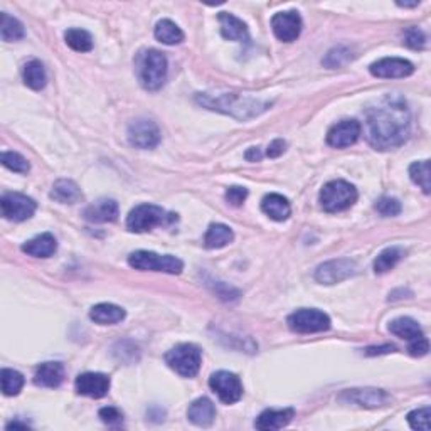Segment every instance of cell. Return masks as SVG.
Segmentation results:
<instances>
[{"label": "cell", "mask_w": 431, "mask_h": 431, "mask_svg": "<svg viewBox=\"0 0 431 431\" xmlns=\"http://www.w3.org/2000/svg\"><path fill=\"white\" fill-rule=\"evenodd\" d=\"M410 110L398 95H388L367 110V138L376 150H389L410 137Z\"/></svg>", "instance_id": "6da1fadb"}, {"label": "cell", "mask_w": 431, "mask_h": 431, "mask_svg": "<svg viewBox=\"0 0 431 431\" xmlns=\"http://www.w3.org/2000/svg\"><path fill=\"white\" fill-rule=\"evenodd\" d=\"M196 101L202 107L214 110V112L226 113L237 118V120H249L261 115L271 107V101L256 98L252 95H241V93H224V95H197Z\"/></svg>", "instance_id": "7a4b0ae2"}, {"label": "cell", "mask_w": 431, "mask_h": 431, "mask_svg": "<svg viewBox=\"0 0 431 431\" xmlns=\"http://www.w3.org/2000/svg\"><path fill=\"white\" fill-rule=\"evenodd\" d=\"M137 76L140 85L148 91L160 90L167 78V58L164 52L148 49L137 58Z\"/></svg>", "instance_id": "3957f363"}, {"label": "cell", "mask_w": 431, "mask_h": 431, "mask_svg": "<svg viewBox=\"0 0 431 431\" xmlns=\"http://www.w3.org/2000/svg\"><path fill=\"white\" fill-rule=\"evenodd\" d=\"M358 189L346 180H331L320 191V206L327 213H341L358 201Z\"/></svg>", "instance_id": "277c9868"}, {"label": "cell", "mask_w": 431, "mask_h": 431, "mask_svg": "<svg viewBox=\"0 0 431 431\" xmlns=\"http://www.w3.org/2000/svg\"><path fill=\"white\" fill-rule=\"evenodd\" d=\"M177 221V214L165 213V209L153 204H140L130 211L126 218V228L131 232H145L152 228Z\"/></svg>", "instance_id": "5b68a950"}, {"label": "cell", "mask_w": 431, "mask_h": 431, "mask_svg": "<svg viewBox=\"0 0 431 431\" xmlns=\"http://www.w3.org/2000/svg\"><path fill=\"white\" fill-rule=\"evenodd\" d=\"M129 265L140 271H162V273H182L184 263L172 254H157L153 252H135L129 256Z\"/></svg>", "instance_id": "8992f818"}, {"label": "cell", "mask_w": 431, "mask_h": 431, "mask_svg": "<svg viewBox=\"0 0 431 431\" xmlns=\"http://www.w3.org/2000/svg\"><path fill=\"white\" fill-rule=\"evenodd\" d=\"M201 349L194 344H179L165 354L169 367L182 377H194L201 369Z\"/></svg>", "instance_id": "52a82bcc"}, {"label": "cell", "mask_w": 431, "mask_h": 431, "mask_svg": "<svg viewBox=\"0 0 431 431\" xmlns=\"http://www.w3.org/2000/svg\"><path fill=\"white\" fill-rule=\"evenodd\" d=\"M288 327L298 333H315L331 329V319L324 312L315 309H302L288 317Z\"/></svg>", "instance_id": "ba28073f"}, {"label": "cell", "mask_w": 431, "mask_h": 431, "mask_svg": "<svg viewBox=\"0 0 431 431\" xmlns=\"http://www.w3.org/2000/svg\"><path fill=\"white\" fill-rule=\"evenodd\" d=\"M0 208H2V216L8 221L22 223L33 218L37 206L34 199L28 196L19 194V192H8L0 201Z\"/></svg>", "instance_id": "9c48e42d"}, {"label": "cell", "mask_w": 431, "mask_h": 431, "mask_svg": "<svg viewBox=\"0 0 431 431\" xmlns=\"http://www.w3.org/2000/svg\"><path fill=\"white\" fill-rule=\"evenodd\" d=\"M355 273H358V265H355L353 259L341 258L332 259V261L324 263V265L317 268L315 280L322 285H333L350 278Z\"/></svg>", "instance_id": "30bf717a"}, {"label": "cell", "mask_w": 431, "mask_h": 431, "mask_svg": "<svg viewBox=\"0 0 431 431\" xmlns=\"http://www.w3.org/2000/svg\"><path fill=\"white\" fill-rule=\"evenodd\" d=\"M209 386L219 396V399L226 404L237 403L241 399V396H243V384H241L240 377L232 372H214L209 379Z\"/></svg>", "instance_id": "8fae6325"}, {"label": "cell", "mask_w": 431, "mask_h": 431, "mask_svg": "<svg viewBox=\"0 0 431 431\" xmlns=\"http://www.w3.org/2000/svg\"><path fill=\"white\" fill-rule=\"evenodd\" d=\"M129 140L137 148H153L160 142V130L152 120L138 118L130 123Z\"/></svg>", "instance_id": "7c38bea8"}, {"label": "cell", "mask_w": 431, "mask_h": 431, "mask_svg": "<svg viewBox=\"0 0 431 431\" xmlns=\"http://www.w3.org/2000/svg\"><path fill=\"white\" fill-rule=\"evenodd\" d=\"M302 17L297 11L278 12L271 19V29L275 36L283 42L297 41L302 33Z\"/></svg>", "instance_id": "4fadbf2b"}, {"label": "cell", "mask_w": 431, "mask_h": 431, "mask_svg": "<svg viewBox=\"0 0 431 431\" xmlns=\"http://www.w3.org/2000/svg\"><path fill=\"white\" fill-rule=\"evenodd\" d=\"M362 126L358 120H342L336 123L327 134V143L333 148H346L358 142Z\"/></svg>", "instance_id": "5bb4252c"}, {"label": "cell", "mask_w": 431, "mask_h": 431, "mask_svg": "<svg viewBox=\"0 0 431 431\" xmlns=\"http://www.w3.org/2000/svg\"><path fill=\"white\" fill-rule=\"evenodd\" d=\"M76 393L81 396H90V398L100 399L108 394L110 391V377L107 374L100 372H85L79 374L74 382Z\"/></svg>", "instance_id": "9a60e30c"}, {"label": "cell", "mask_w": 431, "mask_h": 431, "mask_svg": "<svg viewBox=\"0 0 431 431\" xmlns=\"http://www.w3.org/2000/svg\"><path fill=\"white\" fill-rule=\"evenodd\" d=\"M371 74L376 78H406L415 73V66L401 58H384L371 64Z\"/></svg>", "instance_id": "2e32d148"}, {"label": "cell", "mask_w": 431, "mask_h": 431, "mask_svg": "<svg viewBox=\"0 0 431 431\" xmlns=\"http://www.w3.org/2000/svg\"><path fill=\"white\" fill-rule=\"evenodd\" d=\"M295 411L292 408H285V410H266L256 418L254 426L261 431H273L281 430L293 420Z\"/></svg>", "instance_id": "e0dca14e"}, {"label": "cell", "mask_w": 431, "mask_h": 431, "mask_svg": "<svg viewBox=\"0 0 431 431\" xmlns=\"http://www.w3.org/2000/svg\"><path fill=\"white\" fill-rule=\"evenodd\" d=\"M64 381V367L61 362H44L36 369L34 382L41 388H59Z\"/></svg>", "instance_id": "ac0fdd59"}, {"label": "cell", "mask_w": 431, "mask_h": 431, "mask_svg": "<svg viewBox=\"0 0 431 431\" xmlns=\"http://www.w3.org/2000/svg\"><path fill=\"white\" fill-rule=\"evenodd\" d=\"M90 223H113L118 219V202L113 199H100L85 211Z\"/></svg>", "instance_id": "d6986e66"}, {"label": "cell", "mask_w": 431, "mask_h": 431, "mask_svg": "<svg viewBox=\"0 0 431 431\" xmlns=\"http://www.w3.org/2000/svg\"><path fill=\"white\" fill-rule=\"evenodd\" d=\"M187 418L191 423H194L197 426H211L216 420V406L214 403L208 398H199L196 399L194 403L189 406L187 410Z\"/></svg>", "instance_id": "ffe728a7"}, {"label": "cell", "mask_w": 431, "mask_h": 431, "mask_svg": "<svg viewBox=\"0 0 431 431\" xmlns=\"http://www.w3.org/2000/svg\"><path fill=\"white\" fill-rule=\"evenodd\" d=\"M56 249H58V243L51 232H44L22 244V252L34 258H49L56 253Z\"/></svg>", "instance_id": "44dd1931"}, {"label": "cell", "mask_w": 431, "mask_h": 431, "mask_svg": "<svg viewBox=\"0 0 431 431\" xmlns=\"http://www.w3.org/2000/svg\"><path fill=\"white\" fill-rule=\"evenodd\" d=\"M261 209L268 218H271L273 221L278 223L288 219L290 214H292V206H290L288 199L280 194H268L263 197Z\"/></svg>", "instance_id": "7402d4cb"}, {"label": "cell", "mask_w": 431, "mask_h": 431, "mask_svg": "<svg viewBox=\"0 0 431 431\" xmlns=\"http://www.w3.org/2000/svg\"><path fill=\"white\" fill-rule=\"evenodd\" d=\"M219 24H221V34L228 41H244L248 39V28L241 19H237L230 12L219 14Z\"/></svg>", "instance_id": "603a6c76"}, {"label": "cell", "mask_w": 431, "mask_h": 431, "mask_svg": "<svg viewBox=\"0 0 431 431\" xmlns=\"http://www.w3.org/2000/svg\"><path fill=\"white\" fill-rule=\"evenodd\" d=\"M90 319L100 325H113L125 319V310L113 303H98L91 309Z\"/></svg>", "instance_id": "cb8c5ba5"}, {"label": "cell", "mask_w": 431, "mask_h": 431, "mask_svg": "<svg viewBox=\"0 0 431 431\" xmlns=\"http://www.w3.org/2000/svg\"><path fill=\"white\" fill-rule=\"evenodd\" d=\"M342 398H349L353 403H358L360 406L376 408L382 406L389 399V396L382 389H353L347 391Z\"/></svg>", "instance_id": "d4e9b609"}, {"label": "cell", "mask_w": 431, "mask_h": 431, "mask_svg": "<svg viewBox=\"0 0 431 431\" xmlns=\"http://www.w3.org/2000/svg\"><path fill=\"white\" fill-rule=\"evenodd\" d=\"M51 199L61 202V204H74V202L83 199L81 189L78 187L76 182L69 179H61L52 186Z\"/></svg>", "instance_id": "484cf974"}, {"label": "cell", "mask_w": 431, "mask_h": 431, "mask_svg": "<svg viewBox=\"0 0 431 431\" xmlns=\"http://www.w3.org/2000/svg\"><path fill=\"white\" fill-rule=\"evenodd\" d=\"M22 78H24L25 86H29L30 90H42L47 83L46 76V69L41 61L37 59H30L24 64V69H22Z\"/></svg>", "instance_id": "4316f807"}, {"label": "cell", "mask_w": 431, "mask_h": 431, "mask_svg": "<svg viewBox=\"0 0 431 431\" xmlns=\"http://www.w3.org/2000/svg\"><path fill=\"white\" fill-rule=\"evenodd\" d=\"M232 240H235V235H232L231 228L226 226V224L216 223V224H211L208 232H206L204 243H206V248L219 249V248H224V246L230 244Z\"/></svg>", "instance_id": "83f0119b"}, {"label": "cell", "mask_w": 431, "mask_h": 431, "mask_svg": "<svg viewBox=\"0 0 431 431\" xmlns=\"http://www.w3.org/2000/svg\"><path fill=\"white\" fill-rule=\"evenodd\" d=\"M389 332L394 333V336L399 338H406V341H415V338L423 336V331H421L420 325H418L416 320L410 319V317L394 319L393 322L389 324Z\"/></svg>", "instance_id": "f1b7e54d"}, {"label": "cell", "mask_w": 431, "mask_h": 431, "mask_svg": "<svg viewBox=\"0 0 431 431\" xmlns=\"http://www.w3.org/2000/svg\"><path fill=\"white\" fill-rule=\"evenodd\" d=\"M403 256H404V249L399 248V246H391V248H386L384 252L379 253V256L376 258V261H374V271H376L377 275L388 273L389 270H393V268L398 265L399 261H401Z\"/></svg>", "instance_id": "f546056e"}, {"label": "cell", "mask_w": 431, "mask_h": 431, "mask_svg": "<svg viewBox=\"0 0 431 431\" xmlns=\"http://www.w3.org/2000/svg\"><path fill=\"white\" fill-rule=\"evenodd\" d=\"M155 37L157 41H160L162 44L174 46V44H180L184 41V33L172 20L164 19L155 25Z\"/></svg>", "instance_id": "4dcf8cb0"}, {"label": "cell", "mask_w": 431, "mask_h": 431, "mask_svg": "<svg viewBox=\"0 0 431 431\" xmlns=\"http://www.w3.org/2000/svg\"><path fill=\"white\" fill-rule=\"evenodd\" d=\"M0 33H2V39L6 42L19 41L25 36V30L22 22H19L16 17H11L6 12H2L0 16Z\"/></svg>", "instance_id": "1f68e13d"}, {"label": "cell", "mask_w": 431, "mask_h": 431, "mask_svg": "<svg viewBox=\"0 0 431 431\" xmlns=\"http://www.w3.org/2000/svg\"><path fill=\"white\" fill-rule=\"evenodd\" d=\"M66 44L78 52H88L93 49V37L83 29H68L64 33Z\"/></svg>", "instance_id": "d6a6232c"}, {"label": "cell", "mask_w": 431, "mask_h": 431, "mask_svg": "<svg viewBox=\"0 0 431 431\" xmlns=\"http://www.w3.org/2000/svg\"><path fill=\"white\" fill-rule=\"evenodd\" d=\"M0 381H2V393L6 396H17L24 388V377L14 369H2Z\"/></svg>", "instance_id": "836d02e7"}, {"label": "cell", "mask_w": 431, "mask_h": 431, "mask_svg": "<svg viewBox=\"0 0 431 431\" xmlns=\"http://www.w3.org/2000/svg\"><path fill=\"white\" fill-rule=\"evenodd\" d=\"M410 177L413 182L418 184V186L423 189L425 194H430L431 180H430V162L428 160L415 162V164L410 167Z\"/></svg>", "instance_id": "e575fe53"}, {"label": "cell", "mask_w": 431, "mask_h": 431, "mask_svg": "<svg viewBox=\"0 0 431 431\" xmlns=\"http://www.w3.org/2000/svg\"><path fill=\"white\" fill-rule=\"evenodd\" d=\"M354 59V54H353V49L347 46H337L333 47V49H331L327 52V56L324 58V66L325 68H341V66H346L349 61Z\"/></svg>", "instance_id": "d590c367"}, {"label": "cell", "mask_w": 431, "mask_h": 431, "mask_svg": "<svg viewBox=\"0 0 431 431\" xmlns=\"http://www.w3.org/2000/svg\"><path fill=\"white\" fill-rule=\"evenodd\" d=\"M2 164L6 165L7 169H11L12 172H17V174H28L30 169L29 162L17 152H4Z\"/></svg>", "instance_id": "8d00e7d4"}, {"label": "cell", "mask_w": 431, "mask_h": 431, "mask_svg": "<svg viewBox=\"0 0 431 431\" xmlns=\"http://www.w3.org/2000/svg\"><path fill=\"white\" fill-rule=\"evenodd\" d=\"M430 418H431L430 408H421V410H415L408 415V423H410L413 430L430 431L431 430Z\"/></svg>", "instance_id": "74e56055"}, {"label": "cell", "mask_w": 431, "mask_h": 431, "mask_svg": "<svg viewBox=\"0 0 431 431\" xmlns=\"http://www.w3.org/2000/svg\"><path fill=\"white\" fill-rule=\"evenodd\" d=\"M376 211L384 218H393V216L401 213V202L394 199V197H382L376 202Z\"/></svg>", "instance_id": "f35d334b"}, {"label": "cell", "mask_w": 431, "mask_h": 431, "mask_svg": "<svg viewBox=\"0 0 431 431\" xmlns=\"http://www.w3.org/2000/svg\"><path fill=\"white\" fill-rule=\"evenodd\" d=\"M404 44L411 49H423L426 44V36L420 28H408L404 30Z\"/></svg>", "instance_id": "ab89813d"}, {"label": "cell", "mask_w": 431, "mask_h": 431, "mask_svg": "<svg viewBox=\"0 0 431 431\" xmlns=\"http://www.w3.org/2000/svg\"><path fill=\"white\" fill-rule=\"evenodd\" d=\"M248 197V191L244 187H230L226 191V201L230 202L231 206H241Z\"/></svg>", "instance_id": "60d3db41"}, {"label": "cell", "mask_w": 431, "mask_h": 431, "mask_svg": "<svg viewBox=\"0 0 431 431\" xmlns=\"http://www.w3.org/2000/svg\"><path fill=\"white\" fill-rule=\"evenodd\" d=\"M410 342L411 344H410V347H408V350H410L411 355H415V358H423V355L428 354L430 344L423 336L415 338V341H410Z\"/></svg>", "instance_id": "b9f144b4"}, {"label": "cell", "mask_w": 431, "mask_h": 431, "mask_svg": "<svg viewBox=\"0 0 431 431\" xmlns=\"http://www.w3.org/2000/svg\"><path fill=\"white\" fill-rule=\"evenodd\" d=\"M100 418L103 420V423L113 426L120 425L123 421V415L117 408H103V410H100Z\"/></svg>", "instance_id": "7bdbcfd3"}, {"label": "cell", "mask_w": 431, "mask_h": 431, "mask_svg": "<svg viewBox=\"0 0 431 431\" xmlns=\"http://www.w3.org/2000/svg\"><path fill=\"white\" fill-rule=\"evenodd\" d=\"M285 150H287V142H285V140H281V138H276L270 143V147H268L266 155L271 157V158H276V157L283 155Z\"/></svg>", "instance_id": "ee69618b"}, {"label": "cell", "mask_w": 431, "mask_h": 431, "mask_svg": "<svg viewBox=\"0 0 431 431\" xmlns=\"http://www.w3.org/2000/svg\"><path fill=\"white\" fill-rule=\"evenodd\" d=\"M394 347L393 346H382V347H369L366 350L367 355H376V354H389L393 353Z\"/></svg>", "instance_id": "f6af8a7d"}, {"label": "cell", "mask_w": 431, "mask_h": 431, "mask_svg": "<svg viewBox=\"0 0 431 431\" xmlns=\"http://www.w3.org/2000/svg\"><path fill=\"white\" fill-rule=\"evenodd\" d=\"M246 160H249V162H256V160H261V157H263V153H261V150H259V148H256V147H252L249 148L248 152H246Z\"/></svg>", "instance_id": "bcb514c9"}, {"label": "cell", "mask_w": 431, "mask_h": 431, "mask_svg": "<svg viewBox=\"0 0 431 431\" xmlns=\"http://www.w3.org/2000/svg\"><path fill=\"white\" fill-rule=\"evenodd\" d=\"M12 428H22V430H25V428H28V425L17 423V421H16V423H8V425H7V430H12Z\"/></svg>", "instance_id": "7dc6e473"}]
</instances>
